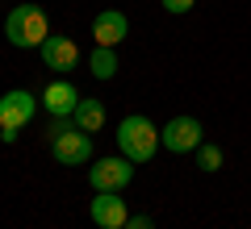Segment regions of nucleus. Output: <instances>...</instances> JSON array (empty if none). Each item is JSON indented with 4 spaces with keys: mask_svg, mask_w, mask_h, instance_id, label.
Here are the masks:
<instances>
[{
    "mask_svg": "<svg viewBox=\"0 0 251 229\" xmlns=\"http://www.w3.org/2000/svg\"><path fill=\"white\" fill-rule=\"evenodd\" d=\"M126 229H155V221L143 212V217H130V221H126Z\"/></svg>",
    "mask_w": 251,
    "mask_h": 229,
    "instance_id": "15",
    "label": "nucleus"
},
{
    "mask_svg": "<svg viewBox=\"0 0 251 229\" xmlns=\"http://www.w3.org/2000/svg\"><path fill=\"white\" fill-rule=\"evenodd\" d=\"M159 142L172 150V154L197 150L201 146V121H197V117H172V121L159 129Z\"/></svg>",
    "mask_w": 251,
    "mask_h": 229,
    "instance_id": "6",
    "label": "nucleus"
},
{
    "mask_svg": "<svg viewBox=\"0 0 251 229\" xmlns=\"http://www.w3.org/2000/svg\"><path fill=\"white\" fill-rule=\"evenodd\" d=\"M72 121L80 125V129L97 133L100 125H105V104H100V100H80V104H75V113H72Z\"/></svg>",
    "mask_w": 251,
    "mask_h": 229,
    "instance_id": "11",
    "label": "nucleus"
},
{
    "mask_svg": "<svg viewBox=\"0 0 251 229\" xmlns=\"http://www.w3.org/2000/svg\"><path fill=\"white\" fill-rule=\"evenodd\" d=\"M88 67H92L97 80H113V75H117V54H113V46H97L92 59H88Z\"/></svg>",
    "mask_w": 251,
    "mask_h": 229,
    "instance_id": "12",
    "label": "nucleus"
},
{
    "mask_svg": "<svg viewBox=\"0 0 251 229\" xmlns=\"http://www.w3.org/2000/svg\"><path fill=\"white\" fill-rule=\"evenodd\" d=\"M46 142H50L54 163H63V167H84L92 159V133L80 129L72 117H54L46 129Z\"/></svg>",
    "mask_w": 251,
    "mask_h": 229,
    "instance_id": "1",
    "label": "nucleus"
},
{
    "mask_svg": "<svg viewBox=\"0 0 251 229\" xmlns=\"http://www.w3.org/2000/svg\"><path fill=\"white\" fill-rule=\"evenodd\" d=\"M80 100H84V96L75 92V83H67V80H54L50 88L42 92V108H46L50 117H72Z\"/></svg>",
    "mask_w": 251,
    "mask_h": 229,
    "instance_id": "10",
    "label": "nucleus"
},
{
    "mask_svg": "<svg viewBox=\"0 0 251 229\" xmlns=\"http://www.w3.org/2000/svg\"><path fill=\"white\" fill-rule=\"evenodd\" d=\"M159 4H163L168 13H176V17H180V13H188L193 4H197V0H159Z\"/></svg>",
    "mask_w": 251,
    "mask_h": 229,
    "instance_id": "14",
    "label": "nucleus"
},
{
    "mask_svg": "<svg viewBox=\"0 0 251 229\" xmlns=\"http://www.w3.org/2000/svg\"><path fill=\"white\" fill-rule=\"evenodd\" d=\"M159 125L151 121V117H126L122 125H117V150H122L130 163H151L155 150H159Z\"/></svg>",
    "mask_w": 251,
    "mask_h": 229,
    "instance_id": "2",
    "label": "nucleus"
},
{
    "mask_svg": "<svg viewBox=\"0 0 251 229\" xmlns=\"http://www.w3.org/2000/svg\"><path fill=\"white\" fill-rule=\"evenodd\" d=\"M42 62L50 71H59V75H67V71H75V62H80V46H75L72 38H63V34H50L42 42Z\"/></svg>",
    "mask_w": 251,
    "mask_h": 229,
    "instance_id": "8",
    "label": "nucleus"
},
{
    "mask_svg": "<svg viewBox=\"0 0 251 229\" xmlns=\"http://www.w3.org/2000/svg\"><path fill=\"white\" fill-rule=\"evenodd\" d=\"M126 34H130V21H126L122 9H105V13L92 17V38H97V46H117Z\"/></svg>",
    "mask_w": 251,
    "mask_h": 229,
    "instance_id": "9",
    "label": "nucleus"
},
{
    "mask_svg": "<svg viewBox=\"0 0 251 229\" xmlns=\"http://www.w3.org/2000/svg\"><path fill=\"white\" fill-rule=\"evenodd\" d=\"M4 38L17 50H34V46H42L50 38V21H46V13L38 4H17L9 13V21H4Z\"/></svg>",
    "mask_w": 251,
    "mask_h": 229,
    "instance_id": "3",
    "label": "nucleus"
},
{
    "mask_svg": "<svg viewBox=\"0 0 251 229\" xmlns=\"http://www.w3.org/2000/svg\"><path fill=\"white\" fill-rule=\"evenodd\" d=\"M197 167L201 171H218V167H222V146H214V142L205 146V142H201V146H197Z\"/></svg>",
    "mask_w": 251,
    "mask_h": 229,
    "instance_id": "13",
    "label": "nucleus"
},
{
    "mask_svg": "<svg viewBox=\"0 0 251 229\" xmlns=\"http://www.w3.org/2000/svg\"><path fill=\"white\" fill-rule=\"evenodd\" d=\"M88 217H92V225H100V229H126L130 208H126V200H122L117 192H97Z\"/></svg>",
    "mask_w": 251,
    "mask_h": 229,
    "instance_id": "7",
    "label": "nucleus"
},
{
    "mask_svg": "<svg viewBox=\"0 0 251 229\" xmlns=\"http://www.w3.org/2000/svg\"><path fill=\"white\" fill-rule=\"evenodd\" d=\"M38 117V96L29 92H4L0 96V138L4 142H17V129H25L29 121Z\"/></svg>",
    "mask_w": 251,
    "mask_h": 229,
    "instance_id": "4",
    "label": "nucleus"
},
{
    "mask_svg": "<svg viewBox=\"0 0 251 229\" xmlns=\"http://www.w3.org/2000/svg\"><path fill=\"white\" fill-rule=\"evenodd\" d=\"M130 179H134V163L126 159V154L100 159V163H92V171H88V184L97 187V192H122Z\"/></svg>",
    "mask_w": 251,
    "mask_h": 229,
    "instance_id": "5",
    "label": "nucleus"
}]
</instances>
